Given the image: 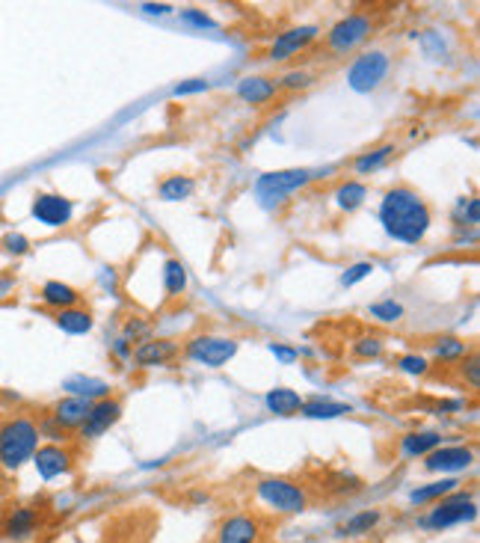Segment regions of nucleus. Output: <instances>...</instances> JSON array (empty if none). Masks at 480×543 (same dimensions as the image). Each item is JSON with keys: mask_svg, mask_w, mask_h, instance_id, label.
Returning <instances> with one entry per match:
<instances>
[{"mask_svg": "<svg viewBox=\"0 0 480 543\" xmlns=\"http://www.w3.org/2000/svg\"><path fill=\"white\" fill-rule=\"evenodd\" d=\"M377 220L391 241L406 244V246L422 244L430 235V229H433V211H430L427 199L406 184L389 187V191L382 193Z\"/></svg>", "mask_w": 480, "mask_h": 543, "instance_id": "nucleus-1", "label": "nucleus"}, {"mask_svg": "<svg viewBox=\"0 0 480 543\" xmlns=\"http://www.w3.org/2000/svg\"><path fill=\"white\" fill-rule=\"evenodd\" d=\"M42 443L39 422L33 416H9L0 422V472H18L30 464Z\"/></svg>", "mask_w": 480, "mask_h": 543, "instance_id": "nucleus-2", "label": "nucleus"}, {"mask_svg": "<svg viewBox=\"0 0 480 543\" xmlns=\"http://www.w3.org/2000/svg\"><path fill=\"white\" fill-rule=\"evenodd\" d=\"M332 172V167H323V170H306V167H294V170H276V172H264L258 175L256 182V196L261 205H276L282 203L285 196H291L297 191H303L311 182L318 179H327Z\"/></svg>", "mask_w": 480, "mask_h": 543, "instance_id": "nucleus-3", "label": "nucleus"}, {"mask_svg": "<svg viewBox=\"0 0 480 543\" xmlns=\"http://www.w3.org/2000/svg\"><path fill=\"white\" fill-rule=\"evenodd\" d=\"M256 499L270 507L273 514H303L308 507V490L294 478H282V475H264L256 481Z\"/></svg>", "mask_w": 480, "mask_h": 543, "instance_id": "nucleus-4", "label": "nucleus"}, {"mask_svg": "<svg viewBox=\"0 0 480 543\" xmlns=\"http://www.w3.org/2000/svg\"><path fill=\"white\" fill-rule=\"evenodd\" d=\"M477 517V502L472 490H454L445 499H439L436 505H430V511L418 519V526L427 531H448L454 526L472 523Z\"/></svg>", "mask_w": 480, "mask_h": 543, "instance_id": "nucleus-5", "label": "nucleus"}, {"mask_svg": "<svg viewBox=\"0 0 480 543\" xmlns=\"http://www.w3.org/2000/svg\"><path fill=\"white\" fill-rule=\"evenodd\" d=\"M240 350V341L232 336H214V333H199L184 341V357L205 369H223L229 365Z\"/></svg>", "mask_w": 480, "mask_h": 543, "instance_id": "nucleus-6", "label": "nucleus"}, {"mask_svg": "<svg viewBox=\"0 0 480 543\" xmlns=\"http://www.w3.org/2000/svg\"><path fill=\"white\" fill-rule=\"evenodd\" d=\"M374 33V16L370 13H350L339 18L327 30V48L329 54H353L359 45H365Z\"/></svg>", "mask_w": 480, "mask_h": 543, "instance_id": "nucleus-7", "label": "nucleus"}, {"mask_svg": "<svg viewBox=\"0 0 480 543\" xmlns=\"http://www.w3.org/2000/svg\"><path fill=\"white\" fill-rule=\"evenodd\" d=\"M389 68H391V60L386 51L359 54L350 63V68H347V87L359 92V96H368V92L382 87V80L389 78Z\"/></svg>", "mask_w": 480, "mask_h": 543, "instance_id": "nucleus-8", "label": "nucleus"}, {"mask_svg": "<svg viewBox=\"0 0 480 543\" xmlns=\"http://www.w3.org/2000/svg\"><path fill=\"white\" fill-rule=\"evenodd\" d=\"M42 531V511L36 505H16L9 507V514L4 517L0 535L9 543H30Z\"/></svg>", "mask_w": 480, "mask_h": 543, "instance_id": "nucleus-9", "label": "nucleus"}, {"mask_svg": "<svg viewBox=\"0 0 480 543\" xmlns=\"http://www.w3.org/2000/svg\"><path fill=\"white\" fill-rule=\"evenodd\" d=\"M122 401L119 398H101V401H92L89 404V412H87V419H83L80 424V436L83 440H99V436H104L110 428H116L119 419H122Z\"/></svg>", "mask_w": 480, "mask_h": 543, "instance_id": "nucleus-10", "label": "nucleus"}, {"mask_svg": "<svg viewBox=\"0 0 480 543\" xmlns=\"http://www.w3.org/2000/svg\"><path fill=\"white\" fill-rule=\"evenodd\" d=\"M264 528H267V523L258 514L240 511L225 517L217 526V543H261Z\"/></svg>", "mask_w": 480, "mask_h": 543, "instance_id": "nucleus-11", "label": "nucleus"}, {"mask_svg": "<svg viewBox=\"0 0 480 543\" xmlns=\"http://www.w3.org/2000/svg\"><path fill=\"white\" fill-rule=\"evenodd\" d=\"M318 37H320V27H315V25H299V27L285 30L273 39L270 51H267V60L270 63H287L291 57L303 54Z\"/></svg>", "mask_w": 480, "mask_h": 543, "instance_id": "nucleus-12", "label": "nucleus"}, {"mask_svg": "<svg viewBox=\"0 0 480 543\" xmlns=\"http://www.w3.org/2000/svg\"><path fill=\"white\" fill-rule=\"evenodd\" d=\"M33 466H36V472H39L42 481L63 478L75 469V452H71L68 445H57V443L39 445L33 454Z\"/></svg>", "mask_w": 480, "mask_h": 543, "instance_id": "nucleus-13", "label": "nucleus"}, {"mask_svg": "<svg viewBox=\"0 0 480 543\" xmlns=\"http://www.w3.org/2000/svg\"><path fill=\"white\" fill-rule=\"evenodd\" d=\"M33 217L47 229H63L75 217V203L63 193H36Z\"/></svg>", "mask_w": 480, "mask_h": 543, "instance_id": "nucleus-14", "label": "nucleus"}, {"mask_svg": "<svg viewBox=\"0 0 480 543\" xmlns=\"http://www.w3.org/2000/svg\"><path fill=\"white\" fill-rule=\"evenodd\" d=\"M475 464V448L472 445H445L442 443L436 452L424 457L427 472H439V475H454V472H465Z\"/></svg>", "mask_w": 480, "mask_h": 543, "instance_id": "nucleus-15", "label": "nucleus"}, {"mask_svg": "<svg viewBox=\"0 0 480 543\" xmlns=\"http://www.w3.org/2000/svg\"><path fill=\"white\" fill-rule=\"evenodd\" d=\"M178 353H182V345L175 339H146L130 353V362L137 369H161V365H170Z\"/></svg>", "mask_w": 480, "mask_h": 543, "instance_id": "nucleus-16", "label": "nucleus"}, {"mask_svg": "<svg viewBox=\"0 0 480 543\" xmlns=\"http://www.w3.org/2000/svg\"><path fill=\"white\" fill-rule=\"evenodd\" d=\"M89 404H92V401L66 395V398H59L51 410H47V416H51V422L59 424L66 433H71V431H80V424H83V419H87V412H89Z\"/></svg>", "mask_w": 480, "mask_h": 543, "instance_id": "nucleus-17", "label": "nucleus"}, {"mask_svg": "<svg viewBox=\"0 0 480 543\" xmlns=\"http://www.w3.org/2000/svg\"><path fill=\"white\" fill-rule=\"evenodd\" d=\"M276 96H279V84L273 78L264 75H246L237 80V99L252 104V108H261V104H270Z\"/></svg>", "mask_w": 480, "mask_h": 543, "instance_id": "nucleus-18", "label": "nucleus"}, {"mask_svg": "<svg viewBox=\"0 0 480 543\" xmlns=\"http://www.w3.org/2000/svg\"><path fill=\"white\" fill-rule=\"evenodd\" d=\"M442 440H445V436H442L439 431H410V433L401 436L398 452L406 460H424L430 452H436V448L442 445Z\"/></svg>", "mask_w": 480, "mask_h": 543, "instance_id": "nucleus-19", "label": "nucleus"}, {"mask_svg": "<svg viewBox=\"0 0 480 543\" xmlns=\"http://www.w3.org/2000/svg\"><path fill=\"white\" fill-rule=\"evenodd\" d=\"M63 389L68 395L83 398V401H101V398H110V383L101 381V377H87V374H75L63 381Z\"/></svg>", "mask_w": 480, "mask_h": 543, "instance_id": "nucleus-20", "label": "nucleus"}, {"mask_svg": "<svg viewBox=\"0 0 480 543\" xmlns=\"http://www.w3.org/2000/svg\"><path fill=\"white\" fill-rule=\"evenodd\" d=\"M39 298L45 306H51V309L57 312H63V309H71V306H78L80 303V291L78 288H71L68 282H59V279H47L42 291H39Z\"/></svg>", "mask_w": 480, "mask_h": 543, "instance_id": "nucleus-21", "label": "nucleus"}, {"mask_svg": "<svg viewBox=\"0 0 480 543\" xmlns=\"http://www.w3.org/2000/svg\"><path fill=\"white\" fill-rule=\"evenodd\" d=\"M264 407H267V412H273V416H297L299 407H303V395H299L297 389L276 386L264 395Z\"/></svg>", "mask_w": 480, "mask_h": 543, "instance_id": "nucleus-22", "label": "nucleus"}, {"mask_svg": "<svg viewBox=\"0 0 480 543\" xmlns=\"http://www.w3.org/2000/svg\"><path fill=\"white\" fill-rule=\"evenodd\" d=\"M335 208L344 211V214H353V211H359L365 205V199H368V184L365 182H359V179H347L341 182L339 187H335Z\"/></svg>", "mask_w": 480, "mask_h": 543, "instance_id": "nucleus-23", "label": "nucleus"}, {"mask_svg": "<svg viewBox=\"0 0 480 543\" xmlns=\"http://www.w3.org/2000/svg\"><path fill=\"white\" fill-rule=\"evenodd\" d=\"M460 487H463L460 478L442 475V478H436V481L424 484V487H415V490L410 493V502H412V505H436L439 499H445V496H451L454 490H460Z\"/></svg>", "mask_w": 480, "mask_h": 543, "instance_id": "nucleus-24", "label": "nucleus"}, {"mask_svg": "<svg viewBox=\"0 0 480 543\" xmlns=\"http://www.w3.org/2000/svg\"><path fill=\"white\" fill-rule=\"evenodd\" d=\"M54 324H57L59 329H63V333H68V336H87V333H92L95 318H92L89 309L71 306V309H63V312L54 315Z\"/></svg>", "mask_w": 480, "mask_h": 543, "instance_id": "nucleus-25", "label": "nucleus"}, {"mask_svg": "<svg viewBox=\"0 0 480 543\" xmlns=\"http://www.w3.org/2000/svg\"><path fill=\"white\" fill-rule=\"evenodd\" d=\"M347 412H353L350 404H341V401H329V398H315V401H303L299 407V416L315 419V422H329V419H341Z\"/></svg>", "mask_w": 480, "mask_h": 543, "instance_id": "nucleus-26", "label": "nucleus"}, {"mask_svg": "<svg viewBox=\"0 0 480 543\" xmlns=\"http://www.w3.org/2000/svg\"><path fill=\"white\" fill-rule=\"evenodd\" d=\"M380 519H382V511L380 507H368V511H359V514H353L347 523L341 526V531L339 535L341 538H347V540H356V538H365V535H370L377 526H380Z\"/></svg>", "mask_w": 480, "mask_h": 543, "instance_id": "nucleus-27", "label": "nucleus"}, {"mask_svg": "<svg viewBox=\"0 0 480 543\" xmlns=\"http://www.w3.org/2000/svg\"><path fill=\"white\" fill-rule=\"evenodd\" d=\"M193 193H196V182L190 175H166L158 184V196L163 203H184Z\"/></svg>", "mask_w": 480, "mask_h": 543, "instance_id": "nucleus-28", "label": "nucleus"}, {"mask_svg": "<svg viewBox=\"0 0 480 543\" xmlns=\"http://www.w3.org/2000/svg\"><path fill=\"white\" fill-rule=\"evenodd\" d=\"M394 151H398V146H394V143H386V146H377V149H370V151H362V155L353 161V172L356 175H370V172L382 170L394 158Z\"/></svg>", "mask_w": 480, "mask_h": 543, "instance_id": "nucleus-29", "label": "nucleus"}, {"mask_svg": "<svg viewBox=\"0 0 480 543\" xmlns=\"http://www.w3.org/2000/svg\"><path fill=\"white\" fill-rule=\"evenodd\" d=\"M430 353H433V360L436 362H460L469 357V341H463L457 336H439L433 341V348H430Z\"/></svg>", "mask_w": 480, "mask_h": 543, "instance_id": "nucleus-30", "label": "nucleus"}, {"mask_svg": "<svg viewBox=\"0 0 480 543\" xmlns=\"http://www.w3.org/2000/svg\"><path fill=\"white\" fill-rule=\"evenodd\" d=\"M161 279H163L166 298H182V294L187 291V267L178 262V258H166Z\"/></svg>", "mask_w": 480, "mask_h": 543, "instance_id": "nucleus-31", "label": "nucleus"}, {"mask_svg": "<svg viewBox=\"0 0 480 543\" xmlns=\"http://www.w3.org/2000/svg\"><path fill=\"white\" fill-rule=\"evenodd\" d=\"M368 315L374 318V321L380 324H398L403 321V306L398 300H377V303H370L368 306Z\"/></svg>", "mask_w": 480, "mask_h": 543, "instance_id": "nucleus-32", "label": "nucleus"}, {"mask_svg": "<svg viewBox=\"0 0 480 543\" xmlns=\"http://www.w3.org/2000/svg\"><path fill=\"white\" fill-rule=\"evenodd\" d=\"M394 369L401 374H410V377H427L430 374V360L424 353H401L398 360H394Z\"/></svg>", "mask_w": 480, "mask_h": 543, "instance_id": "nucleus-33", "label": "nucleus"}, {"mask_svg": "<svg viewBox=\"0 0 480 543\" xmlns=\"http://www.w3.org/2000/svg\"><path fill=\"white\" fill-rule=\"evenodd\" d=\"M350 350L356 360H377V357H382V350H386V341L380 336H359Z\"/></svg>", "mask_w": 480, "mask_h": 543, "instance_id": "nucleus-34", "label": "nucleus"}, {"mask_svg": "<svg viewBox=\"0 0 480 543\" xmlns=\"http://www.w3.org/2000/svg\"><path fill=\"white\" fill-rule=\"evenodd\" d=\"M276 84H279V92H303L315 84V75L306 72V68H294V72L282 75Z\"/></svg>", "mask_w": 480, "mask_h": 543, "instance_id": "nucleus-35", "label": "nucleus"}, {"mask_svg": "<svg viewBox=\"0 0 480 543\" xmlns=\"http://www.w3.org/2000/svg\"><path fill=\"white\" fill-rule=\"evenodd\" d=\"M182 25L196 27V30H217V21H214L205 9H196V6L182 9Z\"/></svg>", "mask_w": 480, "mask_h": 543, "instance_id": "nucleus-36", "label": "nucleus"}, {"mask_svg": "<svg viewBox=\"0 0 480 543\" xmlns=\"http://www.w3.org/2000/svg\"><path fill=\"white\" fill-rule=\"evenodd\" d=\"M374 270H377L374 262H356V265H350V267H347L344 274H341V286H344V288H353V286H359L362 279H368L370 274H374Z\"/></svg>", "mask_w": 480, "mask_h": 543, "instance_id": "nucleus-37", "label": "nucleus"}, {"mask_svg": "<svg viewBox=\"0 0 480 543\" xmlns=\"http://www.w3.org/2000/svg\"><path fill=\"white\" fill-rule=\"evenodd\" d=\"M457 220H460V226H477V220H480V199L477 196H469V199H460L457 203Z\"/></svg>", "mask_w": 480, "mask_h": 543, "instance_id": "nucleus-38", "label": "nucleus"}, {"mask_svg": "<svg viewBox=\"0 0 480 543\" xmlns=\"http://www.w3.org/2000/svg\"><path fill=\"white\" fill-rule=\"evenodd\" d=\"M329 490H335L339 496H350L356 490H362V481H359L356 475H350V472H339L335 478H329Z\"/></svg>", "mask_w": 480, "mask_h": 543, "instance_id": "nucleus-39", "label": "nucleus"}, {"mask_svg": "<svg viewBox=\"0 0 480 543\" xmlns=\"http://www.w3.org/2000/svg\"><path fill=\"white\" fill-rule=\"evenodd\" d=\"M457 365H460V377H463V381L469 383L472 389H477L480 386V360H477V353H469V357L460 360Z\"/></svg>", "mask_w": 480, "mask_h": 543, "instance_id": "nucleus-40", "label": "nucleus"}, {"mask_svg": "<svg viewBox=\"0 0 480 543\" xmlns=\"http://www.w3.org/2000/svg\"><path fill=\"white\" fill-rule=\"evenodd\" d=\"M122 336H125L128 341H146V339H151V324L142 321V318H128Z\"/></svg>", "mask_w": 480, "mask_h": 543, "instance_id": "nucleus-41", "label": "nucleus"}, {"mask_svg": "<svg viewBox=\"0 0 480 543\" xmlns=\"http://www.w3.org/2000/svg\"><path fill=\"white\" fill-rule=\"evenodd\" d=\"M267 350L276 357V362L282 365H294L299 360V348H291V345H282V341H270Z\"/></svg>", "mask_w": 480, "mask_h": 543, "instance_id": "nucleus-42", "label": "nucleus"}, {"mask_svg": "<svg viewBox=\"0 0 480 543\" xmlns=\"http://www.w3.org/2000/svg\"><path fill=\"white\" fill-rule=\"evenodd\" d=\"M211 84L208 80H202V78H193V80H184V84H178L172 89V96L175 99H187V96H199V92H208Z\"/></svg>", "mask_w": 480, "mask_h": 543, "instance_id": "nucleus-43", "label": "nucleus"}, {"mask_svg": "<svg viewBox=\"0 0 480 543\" xmlns=\"http://www.w3.org/2000/svg\"><path fill=\"white\" fill-rule=\"evenodd\" d=\"M0 244H4V250H6L9 256H24V253H27V250H30V241H27V238H24V235H21V232H9V235H6V238H4V241H0Z\"/></svg>", "mask_w": 480, "mask_h": 543, "instance_id": "nucleus-44", "label": "nucleus"}, {"mask_svg": "<svg viewBox=\"0 0 480 543\" xmlns=\"http://www.w3.org/2000/svg\"><path fill=\"white\" fill-rule=\"evenodd\" d=\"M110 350H113V357L116 360H122V362H130V353H134V341H128L125 336H119L113 345H110Z\"/></svg>", "mask_w": 480, "mask_h": 543, "instance_id": "nucleus-45", "label": "nucleus"}, {"mask_svg": "<svg viewBox=\"0 0 480 543\" xmlns=\"http://www.w3.org/2000/svg\"><path fill=\"white\" fill-rule=\"evenodd\" d=\"M140 13L142 16H151V18H163V16H172L175 6L172 4H142Z\"/></svg>", "mask_w": 480, "mask_h": 543, "instance_id": "nucleus-46", "label": "nucleus"}, {"mask_svg": "<svg viewBox=\"0 0 480 543\" xmlns=\"http://www.w3.org/2000/svg\"><path fill=\"white\" fill-rule=\"evenodd\" d=\"M454 410H463V401H442V404L436 407L439 416H442V412H454Z\"/></svg>", "mask_w": 480, "mask_h": 543, "instance_id": "nucleus-47", "label": "nucleus"}, {"mask_svg": "<svg viewBox=\"0 0 480 543\" xmlns=\"http://www.w3.org/2000/svg\"><path fill=\"white\" fill-rule=\"evenodd\" d=\"M6 493H9V487H6V478H4V472H0V505H4Z\"/></svg>", "mask_w": 480, "mask_h": 543, "instance_id": "nucleus-48", "label": "nucleus"}, {"mask_svg": "<svg viewBox=\"0 0 480 543\" xmlns=\"http://www.w3.org/2000/svg\"><path fill=\"white\" fill-rule=\"evenodd\" d=\"M193 502H208V493H193Z\"/></svg>", "mask_w": 480, "mask_h": 543, "instance_id": "nucleus-49", "label": "nucleus"}, {"mask_svg": "<svg viewBox=\"0 0 480 543\" xmlns=\"http://www.w3.org/2000/svg\"><path fill=\"white\" fill-rule=\"evenodd\" d=\"M0 526H4V517H0Z\"/></svg>", "mask_w": 480, "mask_h": 543, "instance_id": "nucleus-50", "label": "nucleus"}]
</instances>
